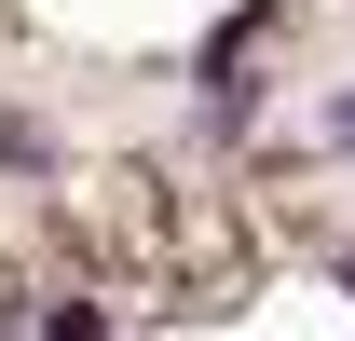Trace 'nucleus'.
Instances as JSON below:
<instances>
[{"mask_svg":"<svg viewBox=\"0 0 355 341\" xmlns=\"http://www.w3.org/2000/svg\"><path fill=\"white\" fill-rule=\"evenodd\" d=\"M314 150H355V82L328 96V123H314Z\"/></svg>","mask_w":355,"mask_h":341,"instance_id":"1","label":"nucleus"}]
</instances>
